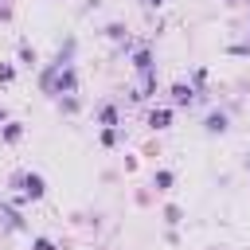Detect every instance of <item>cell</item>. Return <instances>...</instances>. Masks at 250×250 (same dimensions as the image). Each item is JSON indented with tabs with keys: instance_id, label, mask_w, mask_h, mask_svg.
<instances>
[{
	"instance_id": "cell-9",
	"label": "cell",
	"mask_w": 250,
	"mask_h": 250,
	"mask_svg": "<svg viewBox=\"0 0 250 250\" xmlns=\"http://www.w3.org/2000/svg\"><path fill=\"white\" fill-rule=\"evenodd\" d=\"M172 180H176V176H172V172H168V168H164V172H156V176H152V184H156V188H160V191H164V188H172Z\"/></svg>"
},
{
	"instance_id": "cell-12",
	"label": "cell",
	"mask_w": 250,
	"mask_h": 250,
	"mask_svg": "<svg viewBox=\"0 0 250 250\" xmlns=\"http://www.w3.org/2000/svg\"><path fill=\"white\" fill-rule=\"evenodd\" d=\"M141 4H148V8H156V4H160V0H141Z\"/></svg>"
},
{
	"instance_id": "cell-10",
	"label": "cell",
	"mask_w": 250,
	"mask_h": 250,
	"mask_svg": "<svg viewBox=\"0 0 250 250\" xmlns=\"http://www.w3.org/2000/svg\"><path fill=\"white\" fill-rule=\"evenodd\" d=\"M31 250H59V246H55V242H51V238H43V234H39V238H35V242H31Z\"/></svg>"
},
{
	"instance_id": "cell-14",
	"label": "cell",
	"mask_w": 250,
	"mask_h": 250,
	"mask_svg": "<svg viewBox=\"0 0 250 250\" xmlns=\"http://www.w3.org/2000/svg\"><path fill=\"white\" fill-rule=\"evenodd\" d=\"M0 117H4V113H0Z\"/></svg>"
},
{
	"instance_id": "cell-5",
	"label": "cell",
	"mask_w": 250,
	"mask_h": 250,
	"mask_svg": "<svg viewBox=\"0 0 250 250\" xmlns=\"http://www.w3.org/2000/svg\"><path fill=\"white\" fill-rule=\"evenodd\" d=\"M203 129H207V133H227V113H211V117L203 121Z\"/></svg>"
},
{
	"instance_id": "cell-7",
	"label": "cell",
	"mask_w": 250,
	"mask_h": 250,
	"mask_svg": "<svg viewBox=\"0 0 250 250\" xmlns=\"http://www.w3.org/2000/svg\"><path fill=\"white\" fill-rule=\"evenodd\" d=\"M98 117H102V125H109V129L117 125V109H113V105H102V109H98Z\"/></svg>"
},
{
	"instance_id": "cell-11",
	"label": "cell",
	"mask_w": 250,
	"mask_h": 250,
	"mask_svg": "<svg viewBox=\"0 0 250 250\" xmlns=\"http://www.w3.org/2000/svg\"><path fill=\"white\" fill-rule=\"evenodd\" d=\"M16 78V66H0V82H12Z\"/></svg>"
},
{
	"instance_id": "cell-13",
	"label": "cell",
	"mask_w": 250,
	"mask_h": 250,
	"mask_svg": "<svg viewBox=\"0 0 250 250\" xmlns=\"http://www.w3.org/2000/svg\"><path fill=\"white\" fill-rule=\"evenodd\" d=\"M246 172H250V160H246Z\"/></svg>"
},
{
	"instance_id": "cell-8",
	"label": "cell",
	"mask_w": 250,
	"mask_h": 250,
	"mask_svg": "<svg viewBox=\"0 0 250 250\" xmlns=\"http://www.w3.org/2000/svg\"><path fill=\"white\" fill-rule=\"evenodd\" d=\"M20 133H23L20 121H8V125H4V141H20Z\"/></svg>"
},
{
	"instance_id": "cell-4",
	"label": "cell",
	"mask_w": 250,
	"mask_h": 250,
	"mask_svg": "<svg viewBox=\"0 0 250 250\" xmlns=\"http://www.w3.org/2000/svg\"><path fill=\"white\" fill-rule=\"evenodd\" d=\"M133 66H137V70H141V74H152V55H148V51H145V47H141V51H137V55H133Z\"/></svg>"
},
{
	"instance_id": "cell-1",
	"label": "cell",
	"mask_w": 250,
	"mask_h": 250,
	"mask_svg": "<svg viewBox=\"0 0 250 250\" xmlns=\"http://www.w3.org/2000/svg\"><path fill=\"white\" fill-rule=\"evenodd\" d=\"M16 184H23V195H31V199H43V195H47V184H43V176H35V172H23Z\"/></svg>"
},
{
	"instance_id": "cell-6",
	"label": "cell",
	"mask_w": 250,
	"mask_h": 250,
	"mask_svg": "<svg viewBox=\"0 0 250 250\" xmlns=\"http://www.w3.org/2000/svg\"><path fill=\"white\" fill-rule=\"evenodd\" d=\"M0 219H4L8 227H16V230L23 227V219H20V211H16V207H8V203H0Z\"/></svg>"
},
{
	"instance_id": "cell-2",
	"label": "cell",
	"mask_w": 250,
	"mask_h": 250,
	"mask_svg": "<svg viewBox=\"0 0 250 250\" xmlns=\"http://www.w3.org/2000/svg\"><path fill=\"white\" fill-rule=\"evenodd\" d=\"M172 102H176V105H191V102H195V90L184 86V82H176V86H172Z\"/></svg>"
},
{
	"instance_id": "cell-3",
	"label": "cell",
	"mask_w": 250,
	"mask_h": 250,
	"mask_svg": "<svg viewBox=\"0 0 250 250\" xmlns=\"http://www.w3.org/2000/svg\"><path fill=\"white\" fill-rule=\"evenodd\" d=\"M148 125H152V129H168V125H172V109H152V113H148Z\"/></svg>"
}]
</instances>
